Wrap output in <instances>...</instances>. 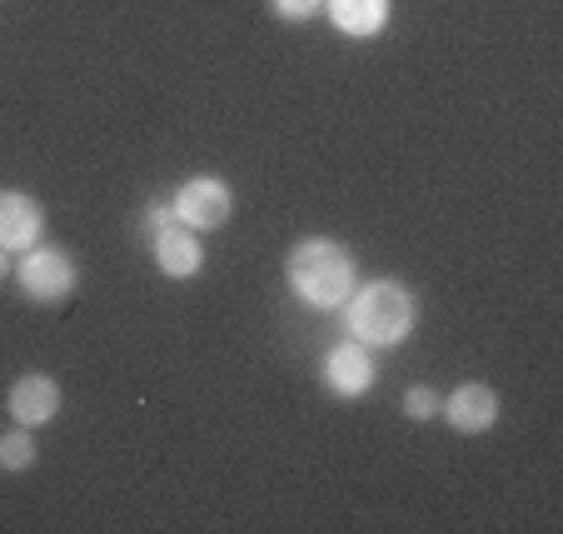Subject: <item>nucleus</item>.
<instances>
[{"instance_id": "obj_1", "label": "nucleus", "mask_w": 563, "mask_h": 534, "mask_svg": "<svg viewBox=\"0 0 563 534\" xmlns=\"http://www.w3.org/2000/svg\"><path fill=\"white\" fill-rule=\"evenodd\" d=\"M285 275H289V290H295L305 305H314V310H344V299L360 290V265H354V255L340 240H324V236L299 240L285 260Z\"/></svg>"}, {"instance_id": "obj_2", "label": "nucleus", "mask_w": 563, "mask_h": 534, "mask_svg": "<svg viewBox=\"0 0 563 534\" xmlns=\"http://www.w3.org/2000/svg\"><path fill=\"white\" fill-rule=\"evenodd\" d=\"M415 320H419V299L399 280H369V285H360L344 299V325L369 350H389V345L409 340Z\"/></svg>"}, {"instance_id": "obj_3", "label": "nucleus", "mask_w": 563, "mask_h": 534, "mask_svg": "<svg viewBox=\"0 0 563 534\" xmlns=\"http://www.w3.org/2000/svg\"><path fill=\"white\" fill-rule=\"evenodd\" d=\"M15 280L31 299H65L75 285H80V265H75L70 250L60 246H31L21 250V265H15Z\"/></svg>"}, {"instance_id": "obj_4", "label": "nucleus", "mask_w": 563, "mask_h": 534, "mask_svg": "<svg viewBox=\"0 0 563 534\" xmlns=\"http://www.w3.org/2000/svg\"><path fill=\"white\" fill-rule=\"evenodd\" d=\"M170 205H175V220L205 236V230H220L234 215V190L220 175H195V181H185L180 190H175Z\"/></svg>"}, {"instance_id": "obj_5", "label": "nucleus", "mask_w": 563, "mask_h": 534, "mask_svg": "<svg viewBox=\"0 0 563 534\" xmlns=\"http://www.w3.org/2000/svg\"><path fill=\"white\" fill-rule=\"evenodd\" d=\"M374 374H379V364H374V350L364 340H340L330 355H324V390L340 400H360L374 390Z\"/></svg>"}, {"instance_id": "obj_6", "label": "nucleus", "mask_w": 563, "mask_h": 534, "mask_svg": "<svg viewBox=\"0 0 563 534\" xmlns=\"http://www.w3.org/2000/svg\"><path fill=\"white\" fill-rule=\"evenodd\" d=\"M150 255H155V265L175 280L200 275V265H205L200 230H190V225H180V220L159 225V230H150Z\"/></svg>"}, {"instance_id": "obj_7", "label": "nucleus", "mask_w": 563, "mask_h": 534, "mask_svg": "<svg viewBox=\"0 0 563 534\" xmlns=\"http://www.w3.org/2000/svg\"><path fill=\"white\" fill-rule=\"evenodd\" d=\"M45 236V210L25 190H0V250H31Z\"/></svg>"}, {"instance_id": "obj_8", "label": "nucleus", "mask_w": 563, "mask_h": 534, "mask_svg": "<svg viewBox=\"0 0 563 534\" xmlns=\"http://www.w3.org/2000/svg\"><path fill=\"white\" fill-rule=\"evenodd\" d=\"M439 415H444L459 435H484V429H494V419H499V395H494L489 385L468 380V385H459L454 395H444V410H439Z\"/></svg>"}, {"instance_id": "obj_9", "label": "nucleus", "mask_w": 563, "mask_h": 534, "mask_svg": "<svg viewBox=\"0 0 563 534\" xmlns=\"http://www.w3.org/2000/svg\"><path fill=\"white\" fill-rule=\"evenodd\" d=\"M5 405H11L15 425L35 429V425L60 415V385H55L51 374H21L11 385V395H5Z\"/></svg>"}, {"instance_id": "obj_10", "label": "nucleus", "mask_w": 563, "mask_h": 534, "mask_svg": "<svg viewBox=\"0 0 563 534\" xmlns=\"http://www.w3.org/2000/svg\"><path fill=\"white\" fill-rule=\"evenodd\" d=\"M324 11L354 41H369V35H379L389 25V0H324Z\"/></svg>"}, {"instance_id": "obj_11", "label": "nucleus", "mask_w": 563, "mask_h": 534, "mask_svg": "<svg viewBox=\"0 0 563 534\" xmlns=\"http://www.w3.org/2000/svg\"><path fill=\"white\" fill-rule=\"evenodd\" d=\"M35 455H41V449H35V439H31V429H25V425L0 435V470H5V475L35 470Z\"/></svg>"}, {"instance_id": "obj_12", "label": "nucleus", "mask_w": 563, "mask_h": 534, "mask_svg": "<svg viewBox=\"0 0 563 534\" xmlns=\"http://www.w3.org/2000/svg\"><path fill=\"white\" fill-rule=\"evenodd\" d=\"M439 410H444V395H439V390H429V385H415L405 395V415L409 419H434Z\"/></svg>"}, {"instance_id": "obj_13", "label": "nucleus", "mask_w": 563, "mask_h": 534, "mask_svg": "<svg viewBox=\"0 0 563 534\" xmlns=\"http://www.w3.org/2000/svg\"><path fill=\"white\" fill-rule=\"evenodd\" d=\"M275 6V15H285V21H309V15L324 11V0H269Z\"/></svg>"}, {"instance_id": "obj_14", "label": "nucleus", "mask_w": 563, "mask_h": 534, "mask_svg": "<svg viewBox=\"0 0 563 534\" xmlns=\"http://www.w3.org/2000/svg\"><path fill=\"white\" fill-rule=\"evenodd\" d=\"M170 220H175V205H150V210H145L150 230H159V225H170Z\"/></svg>"}, {"instance_id": "obj_15", "label": "nucleus", "mask_w": 563, "mask_h": 534, "mask_svg": "<svg viewBox=\"0 0 563 534\" xmlns=\"http://www.w3.org/2000/svg\"><path fill=\"white\" fill-rule=\"evenodd\" d=\"M5 270H11V255H5V250H0V280H5Z\"/></svg>"}]
</instances>
